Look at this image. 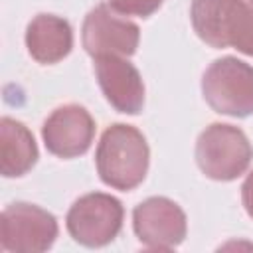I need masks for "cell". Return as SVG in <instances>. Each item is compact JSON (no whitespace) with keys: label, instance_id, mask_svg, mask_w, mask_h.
<instances>
[{"label":"cell","instance_id":"obj_1","mask_svg":"<svg viewBox=\"0 0 253 253\" xmlns=\"http://www.w3.org/2000/svg\"><path fill=\"white\" fill-rule=\"evenodd\" d=\"M150 150L144 134L125 123H115L101 134L95 166L101 182L109 188L128 192L146 178Z\"/></svg>","mask_w":253,"mask_h":253},{"label":"cell","instance_id":"obj_2","mask_svg":"<svg viewBox=\"0 0 253 253\" xmlns=\"http://www.w3.org/2000/svg\"><path fill=\"white\" fill-rule=\"evenodd\" d=\"M190 20L208 45L235 47L253 57V0H192Z\"/></svg>","mask_w":253,"mask_h":253},{"label":"cell","instance_id":"obj_3","mask_svg":"<svg viewBox=\"0 0 253 253\" xmlns=\"http://www.w3.org/2000/svg\"><path fill=\"white\" fill-rule=\"evenodd\" d=\"M253 160V146L247 134L225 123L206 126L196 140L198 168L211 180L231 182L245 174Z\"/></svg>","mask_w":253,"mask_h":253},{"label":"cell","instance_id":"obj_4","mask_svg":"<svg viewBox=\"0 0 253 253\" xmlns=\"http://www.w3.org/2000/svg\"><path fill=\"white\" fill-rule=\"evenodd\" d=\"M202 95L219 115L235 119L253 115V65L233 55L215 59L204 71Z\"/></svg>","mask_w":253,"mask_h":253},{"label":"cell","instance_id":"obj_5","mask_svg":"<svg viewBox=\"0 0 253 253\" xmlns=\"http://www.w3.org/2000/svg\"><path fill=\"white\" fill-rule=\"evenodd\" d=\"M123 204L103 192H91L73 202L67 211L65 225L73 241L85 247H103L111 243L123 229Z\"/></svg>","mask_w":253,"mask_h":253},{"label":"cell","instance_id":"obj_6","mask_svg":"<svg viewBox=\"0 0 253 253\" xmlns=\"http://www.w3.org/2000/svg\"><path fill=\"white\" fill-rule=\"evenodd\" d=\"M59 227L53 213L47 210L16 202L4 208L0 217V243L4 251L12 253H42L57 239Z\"/></svg>","mask_w":253,"mask_h":253},{"label":"cell","instance_id":"obj_7","mask_svg":"<svg viewBox=\"0 0 253 253\" xmlns=\"http://www.w3.org/2000/svg\"><path fill=\"white\" fill-rule=\"evenodd\" d=\"M132 229L146 249L170 251L184 241L188 221L174 200L152 196L132 210Z\"/></svg>","mask_w":253,"mask_h":253},{"label":"cell","instance_id":"obj_8","mask_svg":"<svg viewBox=\"0 0 253 253\" xmlns=\"http://www.w3.org/2000/svg\"><path fill=\"white\" fill-rule=\"evenodd\" d=\"M81 42L93 59L99 55L130 57L138 47L140 30L134 22L123 18L109 4H99L91 8L83 20Z\"/></svg>","mask_w":253,"mask_h":253},{"label":"cell","instance_id":"obj_9","mask_svg":"<svg viewBox=\"0 0 253 253\" xmlns=\"http://www.w3.org/2000/svg\"><path fill=\"white\" fill-rule=\"evenodd\" d=\"M95 136V121L81 105H61L43 121L42 138L57 158H75L89 150Z\"/></svg>","mask_w":253,"mask_h":253},{"label":"cell","instance_id":"obj_10","mask_svg":"<svg viewBox=\"0 0 253 253\" xmlns=\"http://www.w3.org/2000/svg\"><path fill=\"white\" fill-rule=\"evenodd\" d=\"M95 77L109 105L125 115H138L144 107V83L138 69L123 55L95 57Z\"/></svg>","mask_w":253,"mask_h":253},{"label":"cell","instance_id":"obj_11","mask_svg":"<svg viewBox=\"0 0 253 253\" xmlns=\"http://www.w3.org/2000/svg\"><path fill=\"white\" fill-rule=\"evenodd\" d=\"M26 47L38 63H57L73 47V30L61 16L38 14L26 28Z\"/></svg>","mask_w":253,"mask_h":253},{"label":"cell","instance_id":"obj_12","mask_svg":"<svg viewBox=\"0 0 253 253\" xmlns=\"http://www.w3.org/2000/svg\"><path fill=\"white\" fill-rule=\"evenodd\" d=\"M38 162V144L30 128L10 117L0 121V170L4 178H20Z\"/></svg>","mask_w":253,"mask_h":253},{"label":"cell","instance_id":"obj_13","mask_svg":"<svg viewBox=\"0 0 253 253\" xmlns=\"http://www.w3.org/2000/svg\"><path fill=\"white\" fill-rule=\"evenodd\" d=\"M162 2L164 0H109L107 4L121 16L148 18L162 6Z\"/></svg>","mask_w":253,"mask_h":253},{"label":"cell","instance_id":"obj_14","mask_svg":"<svg viewBox=\"0 0 253 253\" xmlns=\"http://www.w3.org/2000/svg\"><path fill=\"white\" fill-rule=\"evenodd\" d=\"M241 202H243L247 215L253 219V170L247 174V178L241 186Z\"/></svg>","mask_w":253,"mask_h":253}]
</instances>
